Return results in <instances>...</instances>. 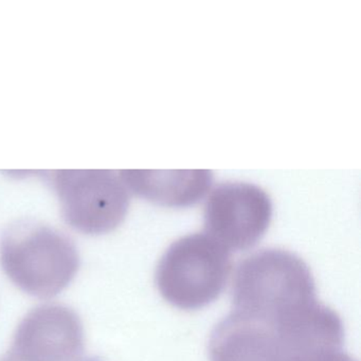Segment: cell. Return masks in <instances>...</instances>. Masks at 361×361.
<instances>
[{
    "mask_svg": "<svg viewBox=\"0 0 361 361\" xmlns=\"http://www.w3.org/2000/svg\"><path fill=\"white\" fill-rule=\"evenodd\" d=\"M232 310L279 331L287 350L320 329L331 308L317 300L307 264L284 249H263L240 262L232 281Z\"/></svg>",
    "mask_w": 361,
    "mask_h": 361,
    "instance_id": "obj_1",
    "label": "cell"
},
{
    "mask_svg": "<svg viewBox=\"0 0 361 361\" xmlns=\"http://www.w3.org/2000/svg\"><path fill=\"white\" fill-rule=\"evenodd\" d=\"M0 264L8 278L25 293L50 299L64 290L79 271L75 243L59 230L20 221L6 230Z\"/></svg>",
    "mask_w": 361,
    "mask_h": 361,
    "instance_id": "obj_2",
    "label": "cell"
},
{
    "mask_svg": "<svg viewBox=\"0 0 361 361\" xmlns=\"http://www.w3.org/2000/svg\"><path fill=\"white\" fill-rule=\"evenodd\" d=\"M230 251L206 233L175 240L156 268L160 295L183 310L206 307L219 299L231 272Z\"/></svg>",
    "mask_w": 361,
    "mask_h": 361,
    "instance_id": "obj_3",
    "label": "cell"
},
{
    "mask_svg": "<svg viewBox=\"0 0 361 361\" xmlns=\"http://www.w3.org/2000/svg\"><path fill=\"white\" fill-rule=\"evenodd\" d=\"M51 180L65 221L82 233H109L128 214L130 193L119 172L61 170L54 173Z\"/></svg>",
    "mask_w": 361,
    "mask_h": 361,
    "instance_id": "obj_4",
    "label": "cell"
},
{
    "mask_svg": "<svg viewBox=\"0 0 361 361\" xmlns=\"http://www.w3.org/2000/svg\"><path fill=\"white\" fill-rule=\"evenodd\" d=\"M271 219V200L259 185L219 183L204 207V233L227 250L244 251L265 235Z\"/></svg>",
    "mask_w": 361,
    "mask_h": 361,
    "instance_id": "obj_5",
    "label": "cell"
},
{
    "mask_svg": "<svg viewBox=\"0 0 361 361\" xmlns=\"http://www.w3.org/2000/svg\"><path fill=\"white\" fill-rule=\"evenodd\" d=\"M83 350L79 316L67 306L47 304L23 319L11 348L0 361H78Z\"/></svg>",
    "mask_w": 361,
    "mask_h": 361,
    "instance_id": "obj_6",
    "label": "cell"
},
{
    "mask_svg": "<svg viewBox=\"0 0 361 361\" xmlns=\"http://www.w3.org/2000/svg\"><path fill=\"white\" fill-rule=\"evenodd\" d=\"M210 361H288L278 331L251 317L231 312L213 329L209 339Z\"/></svg>",
    "mask_w": 361,
    "mask_h": 361,
    "instance_id": "obj_7",
    "label": "cell"
},
{
    "mask_svg": "<svg viewBox=\"0 0 361 361\" xmlns=\"http://www.w3.org/2000/svg\"><path fill=\"white\" fill-rule=\"evenodd\" d=\"M119 174L133 193L170 208L197 204L213 181L210 170H124Z\"/></svg>",
    "mask_w": 361,
    "mask_h": 361,
    "instance_id": "obj_8",
    "label": "cell"
},
{
    "mask_svg": "<svg viewBox=\"0 0 361 361\" xmlns=\"http://www.w3.org/2000/svg\"><path fill=\"white\" fill-rule=\"evenodd\" d=\"M288 361H356L343 352L342 348H320L298 355Z\"/></svg>",
    "mask_w": 361,
    "mask_h": 361,
    "instance_id": "obj_9",
    "label": "cell"
},
{
    "mask_svg": "<svg viewBox=\"0 0 361 361\" xmlns=\"http://www.w3.org/2000/svg\"><path fill=\"white\" fill-rule=\"evenodd\" d=\"M80 361H105L103 360L100 357H87V358L83 359V360Z\"/></svg>",
    "mask_w": 361,
    "mask_h": 361,
    "instance_id": "obj_10",
    "label": "cell"
}]
</instances>
